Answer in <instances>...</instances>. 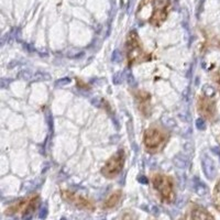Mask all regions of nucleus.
Returning a JSON list of instances; mask_svg holds the SVG:
<instances>
[{
    "label": "nucleus",
    "mask_w": 220,
    "mask_h": 220,
    "mask_svg": "<svg viewBox=\"0 0 220 220\" xmlns=\"http://www.w3.org/2000/svg\"><path fill=\"white\" fill-rule=\"evenodd\" d=\"M126 51H127V58L130 66L136 64H141L144 62L151 61V54L144 52L142 49V45L140 44L139 37L136 31H131L128 35V40L126 43Z\"/></svg>",
    "instance_id": "obj_1"
},
{
    "label": "nucleus",
    "mask_w": 220,
    "mask_h": 220,
    "mask_svg": "<svg viewBox=\"0 0 220 220\" xmlns=\"http://www.w3.org/2000/svg\"><path fill=\"white\" fill-rule=\"evenodd\" d=\"M167 140L168 134L156 127L149 128L144 132L143 143L149 153H157L162 151L167 143Z\"/></svg>",
    "instance_id": "obj_2"
},
{
    "label": "nucleus",
    "mask_w": 220,
    "mask_h": 220,
    "mask_svg": "<svg viewBox=\"0 0 220 220\" xmlns=\"http://www.w3.org/2000/svg\"><path fill=\"white\" fill-rule=\"evenodd\" d=\"M152 183L156 192L160 194L162 201L165 203L173 201L175 193H174V182L171 176L164 174H155L152 177Z\"/></svg>",
    "instance_id": "obj_3"
},
{
    "label": "nucleus",
    "mask_w": 220,
    "mask_h": 220,
    "mask_svg": "<svg viewBox=\"0 0 220 220\" xmlns=\"http://www.w3.org/2000/svg\"><path fill=\"white\" fill-rule=\"evenodd\" d=\"M124 160H126V153H124L123 149L118 150L114 155H112L106 162L101 168V174L105 177L112 179V178L117 177L119 174L121 173L122 168L124 166Z\"/></svg>",
    "instance_id": "obj_4"
},
{
    "label": "nucleus",
    "mask_w": 220,
    "mask_h": 220,
    "mask_svg": "<svg viewBox=\"0 0 220 220\" xmlns=\"http://www.w3.org/2000/svg\"><path fill=\"white\" fill-rule=\"evenodd\" d=\"M136 105L139 110L144 117H149L151 114V95L145 90H138L134 93Z\"/></svg>",
    "instance_id": "obj_5"
},
{
    "label": "nucleus",
    "mask_w": 220,
    "mask_h": 220,
    "mask_svg": "<svg viewBox=\"0 0 220 220\" xmlns=\"http://www.w3.org/2000/svg\"><path fill=\"white\" fill-rule=\"evenodd\" d=\"M198 111L205 118L211 119L215 114V104L211 102L210 97H201L198 100Z\"/></svg>",
    "instance_id": "obj_6"
},
{
    "label": "nucleus",
    "mask_w": 220,
    "mask_h": 220,
    "mask_svg": "<svg viewBox=\"0 0 220 220\" xmlns=\"http://www.w3.org/2000/svg\"><path fill=\"white\" fill-rule=\"evenodd\" d=\"M62 195L67 201L74 204V205H76L77 207L79 208H87V209H92L93 208L92 203L80 195H76V194L72 193V192H68V191H63Z\"/></svg>",
    "instance_id": "obj_7"
},
{
    "label": "nucleus",
    "mask_w": 220,
    "mask_h": 220,
    "mask_svg": "<svg viewBox=\"0 0 220 220\" xmlns=\"http://www.w3.org/2000/svg\"><path fill=\"white\" fill-rule=\"evenodd\" d=\"M201 165H203V171L206 177L208 179H214L217 174V170H216V165L213 160L208 155H205L203 158V162H201Z\"/></svg>",
    "instance_id": "obj_8"
},
{
    "label": "nucleus",
    "mask_w": 220,
    "mask_h": 220,
    "mask_svg": "<svg viewBox=\"0 0 220 220\" xmlns=\"http://www.w3.org/2000/svg\"><path fill=\"white\" fill-rule=\"evenodd\" d=\"M192 219L193 220H214L213 216L201 207L194 208L192 213Z\"/></svg>",
    "instance_id": "obj_9"
},
{
    "label": "nucleus",
    "mask_w": 220,
    "mask_h": 220,
    "mask_svg": "<svg viewBox=\"0 0 220 220\" xmlns=\"http://www.w3.org/2000/svg\"><path fill=\"white\" fill-rule=\"evenodd\" d=\"M120 198H121V192L120 191H117L114 193H112L111 195L109 196L108 199L105 201V205L104 207L105 208H112L119 203L120 201Z\"/></svg>",
    "instance_id": "obj_10"
},
{
    "label": "nucleus",
    "mask_w": 220,
    "mask_h": 220,
    "mask_svg": "<svg viewBox=\"0 0 220 220\" xmlns=\"http://www.w3.org/2000/svg\"><path fill=\"white\" fill-rule=\"evenodd\" d=\"M194 189H195L196 194L199 196H205L208 193V187L206 186V184H204L203 182H201L197 177L194 178Z\"/></svg>",
    "instance_id": "obj_11"
},
{
    "label": "nucleus",
    "mask_w": 220,
    "mask_h": 220,
    "mask_svg": "<svg viewBox=\"0 0 220 220\" xmlns=\"http://www.w3.org/2000/svg\"><path fill=\"white\" fill-rule=\"evenodd\" d=\"M215 203L216 206L218 207V209H220V182L217 184L215 189Z\"/></svg>",
    "instance_id": "obj_12"
},
{
    "label": "nucleus",
    "mask_w": 220,
    "mask_h": 220,
    "mask_svg": "<svg viewBox=\"0 0 220 220\" xmlns=\"http://www.w3.org/2000/svg\"><path fill=\"white\" fill-rule=\"evenodd\" d=\"M111 59H112V62H114V63L121 62V59H122L121 52H120L119 50H114V53H112V58Z\"/></svg>",
    "instance_id": "obj_13"
},
{
    "label": "nucleus",
    "mask_w": 220,
    "mask_h": 220,
    "mask_svg": "<svg viewBox=\"0 0 220 220\" xmlns=\"http://www.w3.org/2000/svg\"><path fill=\"white\" fill-rule=\"evenodd\" d=\"M196 128L198 130H205L206 129V122H205V119L204 118H198L196 120Z\"/></svg>",
    "instance_id": "obj_14"
},
{
    "label": "nucleus",
    "mask_w": 220,
    "mask_h": 220,
    "mask_svg": "<svg viewBox=\"0 0 220 220\" xmlns=\"http://www.w3.org/2000/svg\"><path fill=\"white\" fill-rule=\"evenodd\" d=\"M204 93H205L207 97H210V98H211V97L215 95V89H214L213 87L206 85V86H204Z\"/></svg>",
    "instance_id": "obj_15"
},
{
    "label": "nucleus",
    "mask_w": 220,
    "mask_h": 220,
    "mask_svg": "<svg viewBox=\"0 0 220 220\" xmlns=\"http://www.w3.org/2000/svg\"><path fill=\"white\" fill-rule=\"evenodd\" d=\"M47 213H49V211H47V207H46V206H42V207H41V209H40L39 218L41 220H44L45 218L47 217Z\"/></svg>",
    "instance_id": "obj_16"
},
{
    "label": "nucleus",
    "mask_w": 220,
    "mask_h": 220,
    "mask_svg": "<svg viewBox=\"0 0 220 220\" xmlns=\"http://www.w3.org/2000/svg\"><path fill=\"white\" fill-rule=\"evenodd\" d=\"M71 82V79L69 78H63V79H58L56 82V86H64V85L68 84Z\"/></svg>",
    "instance_id": "obj_17"
},
{
    "label": "nucleus",
    "mask_w": 220,
    "mask_h": 220,
    "mask_svg": "<svg viewBox=\"0 0 220 220\" xmlns=\"http://www.w3.org/2000/svg\"><path fill=\"white\" fill-rule=\"evenodd\" d=\"M127 82L129 83V85H136V80H134V78H133V76H132V74L131 73H127Z\"/></svg>",
    "instance_id": "obj_18"
},
{
    "label": "nucleus",
    "mask_w": 220,
    "mask_h": 220,
    "mask_svg": "<svg viewBox=\"0 0 220 220\" xmlns=\"http://www.w3.org/2000/svg\"><path fill=\"white\" fill-rule=\"evenodd\" d=\"M122 220H136V219H134V216L132 214H124L122 216Z\"/></svg>",
    "instance_id": "obj_19"
},
{
    "label": "nucleus",
    "mask_w": 220,
    "mask_h": 220,
    "mask_svg": "<svg viewBox=\"0 0 220 220\" xmlns=\"http://www.w3.org/2000/svg\"><path fill=\"white\" fill-rule=\"evenodd\" d=\"M139 182H140L141 184H148L149 179L145 177V176H140V177H139Z\"/></svg>",
    "instance_id": "obj_20"
},
{
    "label": "nucleus",
    "mask_w": 220,
    "mask_h": 220,
    "mask_svg": "<svg viewBox=\"0 0 220 220\" xmlns=\"http://www.w3.org/2000/svg\"><path fill=\"white\" fill-rule=\"evenodd\" d=\"M213 151L215 152V153L218 155V157L220 158V151H219V149H218V148H213Z\"/></svg>",
    "instance_id": "obj_21"
},
{
    "label": "nucleus",
    "mask_w": 220,
    "mask_h": 220,
    "mask_svg": "<svg viewBox=\"0 0 220 220\" xmlns=\"http://www.w3.org/2000/svg\"><path fill=\"white\" fill-rule=\"evenodd\" d=\"M61 220H66V219H65V218H64V217H63V218H62V219H61Z\"/></svg>",
    "instance_id": "obj_22"
}]
</instances>
